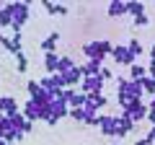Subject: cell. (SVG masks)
I'll use <instances>...</instances> for the list:
<instances>
[{
    "label": "cell",
    "instance_id": "obj_9",
    "mask_svg": "<svg viewBox=\"0 0 155 145\" xmlns=\"http://www.w3.org/2000/svg\"><path fill=\"white\" fill-rule=\"evenodd\" d=\"M3 47H5L11 55H18V52H23V31H13V36H5Z\"/></svg>",
    "mask_w": 155,
    "mask_h": 145
},
{
    "label": "cell",
    "instance_id": "obj_26",
    "mask_svg": "<svg viewBox=\"0 0 155 145\" xmlns=\"http://www.w3.org/2000/svg\"><path fill=\"white\" fill-rule=\"evenodd\" d=\"M16 70H18V72H26V70H28V57H26V52H18V55H16Z\"/></svg>",
    "mask_w": 155,
    "mask_h": 145
},
{
    "label": "cell",
    "instance_id": "obj_20",
    "mask_svg": "<svg viewBox=\"0 0 155 145\" xmlns=\"http://www.w3.org/2000/svg\"><path fill=\"white\" fill-rule=\"evenodd\" d=\"M127 13H129L132 18H140V16H145V3H137V0L127 3Z\"/></svg>",
    "mask_w": 155,
    "mask_h": 145
},
{
    "label": "cell",
    "instance_id": "obj_36",
    "mask_svg": "<svg viewBox=\"0 0 155 145\" xmlns=\"http://www.w3.org/2000/svg\"><path fill=\"white\" fill-rule=\"evenodd\" d=\"M0 83H3V80H0Z\"/></svg>",
    "mask_w": 155,
    "mask_h": 145
},
{
    "label": "cell",
    "instance_id": "obj_22",
    "mask_svg": "<svg viewBox=\"0 0 155 145\" xmlns=\"http://www.w3.org/2000/svg\"><path fill=\"white\" fill-rule=\"evenodd\" d=\"M13 26V16L8 11V5H0V29H11Z\"/></svg>",
    "mask_w": 155,
    "mask_h": 145
},
{
    "label": "cell",
    "instance_id": "obj_34",
    "mask_svg": "<svg viewBox=\"0 0 155 145\" xmlns=\"http://www.w3.org/2000/svg\"><path fill=\"white\" fill-rule=\"evenodd\" d=\"M0 145H5V140H3V137H0Z\"/></svg>",
    "mask_w": 155,
    "mask_h": 145
},
{
    "label": "cell",
    "instance_id": "obj_23",
    "mask_svg": "<svg viewBox=\"0 0 155 145\" xmlns=\"http://www.w3.org/2000/svg\"><path fill=\"white\" fill-rule=\"evenodd\" d=\"M75 67V62H72V57H67V55H60V62H57V72H67V70H72Z\"/></svg>",
    "mask_w": 155,
    "mask_h": 145
},
{
    "label": "cell",
    "instance_id": "obj_3",
    "mask_svg": "<svg viewBox=\"0 0 155 145\" xmlns=\"http://www.w3.org/2000/svg\"><path fill=\"white\" fill-rule=\"evenodd\" d=\"M122 112L127 114L134 124H140L142 119H147V104H145L142 99H132V101H129V104L122 109Z\"/></svg>",
    "mask_w": 155,
    "mask_h": 145
},
{
    "label": "cell",
    "instance_id": "obj_28",
    "mask_svg": "<svg viewBox=\"0 0 155 145\" xmlns=\"http://www.w3.org/2000/svg\"><path fill=\"white\" fill-rule=\"evenodd\" d=\"M101 78H104V80H111V78H114V72H111V67H101Z\"/></svg>",
    "mask_w": 155,
    "mask_h": 145
},
{
    "label": "cell",
    "instance_id": "obj_16",
    "mask_svg": "<svg viewBox=\"0 0 155 145\" xmlns=\"http://www.w3.org/2000/svg\"><path fill=\"white\" fill-rule=\"evenodd\" d=\"M145 75H147V65H140V62H134L132 67H129V80H142Z\"/></svg>",
    "mask_w": 155,
    "mask_h": 145
},
{
    "label": "cell",
    "instance_id": "obj_35",
    "mask_svg": "<svg viewBox=\"0 0 155 145\" xmlns=\"http://www.w3.org/2000/svg\"><path fill=\"white\" fill-rule=\"evenodd\" d=\"M5 145H11V143H5Z\"/></svg>",
    "mask_w": 155,
    "mask_h": 145
},
{
    "label": "cell",
    "instance_id": "obj_13",
    "mask_svg": "<svg viewBox=\"0 0 155 145\" xmlns=\"http://www.w3.org/2000/svg\"><path fill=\"white\" fill-rule=\"evenodd\" d=\"M106 13H109V18H122V16H127V3H124V0H111L109 8H106Z\"/></svg>",
    "mask_w": 155,
    "mask_h": 145
},
{
    "label": "cell",
    "instance_id": "obj_21",
    "mask_svg": "<svg viewBox=\"0 0 155 145\" xmlns=\"http://www.w3.org/2000/svg\"><path fill=\"white\" fill-rule=\"evenodd\" d=\"M67 117H70L72 122H78V124H85V122H88V117H91V114L85 112V109H70V114H67Z\"/></svg>",
    "mask_w": 155,
    "mask_h": 145
},
{
    "label": "cell",
    "instance_id": "obj_5",
    "mask_svg": "<svg viewBox=\"0 0 155 145\" xmlns=\"http://www.w3.org/2000/svg\"><path fill=\"white\" fill-rule=\"evenodd\" d=\"M111 57H114L116 65H124V67H132L134 62H137L132 55H129L127 44H114V49H111Z\"/></svg>",
    "mask_w": 155,
    "mask_h": 145
},
{
    "label": "cell",
    "instance_id": "obj_30",
    "mask_svg": "<svg viewBox=\"0 0 155 145\" xmlns=\"http://www.w3.org/2000/svg\"><path fill=\"white\" fill-rule=\"evenodd\" d=\"M150 23V18L147 16H140V18H134V26H147Z\"/></svg>",
    "mask_w": 155,
    "mask_h": 145
},
{
    "label": "cell",
    "instance_id": "obj_12",
    "mask_svg": "<svg viewBox=\"0 0 155 145\" xmlns=\"http://www.w3.org/2000/svg\"><path fill=\"white\" fill-rule=\"evenodd\" d=\"M21 114H23V117H26V119H28V122H31V124H34V122H36V119H41V112H39V106H36V104H34V101H31V99H28V101H26V104H23V106H21Z\"/></svg>",
    "mask_w": 155,
    "mask_h": 145
},
{
    "label": "cell",
    "instance_id": "obj_18",
    "mask_svg": "<svg viewBox=\"0 0 155 145\" xmlns=\"http://www.w3.org/2000/svg\"><path fill=\"white\" fill-rule=\"evenodd\" d=\"M57 62H60V55L57 52H49V55H44V67L49 75H54L57 72Z\"/></svg>",
    "mask_w": 155,
    "mask_h": 145
},
{
    "label": "cell",
    "instance_id": "obj_25",
    "mask_svg": "<svg viewBox=\"0 0 155 145\" xmlns=\"http://www.w3.org/2000/svg\"><path fill=\"white\" fill-rule=\"evenodd\" d=\"M26 91H28V99H36L41 93V83L39 80H26Z\"/></svg>",
    "mask_w": 155,
    "mask_h": 145
},
{
    "label": "cell",
    "instance_id": "obj_2",
    "mask_svg": "<svg viewBox=\"0 0 155 145\" xmlns=\"http://www.w3.org/2000/svg\"><path fill=\"white\" fill-rule=\"evenodd\" d=\"M8 11H11L13 16V31H23V26H26L28 16H31V5L28 3H8Z\"/></svg>",
    "mask_w": 155,
    "mask_h": 145
},
{
    "label": "cell",
    "instance_id": "obj_27",
    "mask_svg": "<svg viewBox=\"0 0 155 145\" xmlns=\"http://www.w3.org/2000/svg\"><path fill=\"white\" fill-rule=\"evenodd\" d=\"M140 86H142V91H145V93H153V96H155V78L145 75V78L140 80Z\"/></svg>",
    "mask_w": 155,
    "mask_h": 145
},
{
    "label": "cell",
    "instance_id": "obj_1",
    "mask_svg": "<svg viewBox=\"0 0 155 145\" xmlns=\"http://www.w3.org/2000/svg\"><path fill=\"white\" fill-rule=\"evenodd\" d=\"M83 55H85V60H98V62H104L106 57L111 55V49H114V44H111L109 39H91V42H85L83 47Z\"/></svg>",
    "mask_w": 155,
    "mask_h": 145
},
{
    "label": "cell",
    "instance_id": "obj_7",
    "mask_svg": "<svg viewBox=\"0 0 155 145\" xmlns=\"http://www.w3.org/2000/svg\"><path fill=\"white\" fill-rule=\"evenodd\" d=\"M98 130L106 137H116V117L114 114H98Z\"/></svg>",
    "mask_w": 155,
    "mask_h": 145
},
{
    "label": "cell",
    "instance_id": "obj_17",
    "mask_svg": "<svg viewBox=\"0 0 155 145\" xmlns=\"http://www.w3.org/2000/svg\"><path fill=\"white\" fill-rule=\"evenodd\" d=\"M127 49H129V55H132L134 60L145 55V47H142V42H140V39H127Z\"/></svg>",
    "mask_w": 155,
    "mask_h": 145
},
{
    "label": "cell",
    "instance_id": "obj_14",
    "mask_svg": "<svg viewBox=\"0 0 155 145\" xmlns=\"http://www.w3.org/2000/svg\"><path fill=\"white\" fill-rule=\"evenodd\" d=\"M101 67H104V62H98V60H85L83 65H80V70H83V78L101 75Z\"/></svg>",
    "mask_w": 155,
    "mask_h": 145
},
{
    "label": "cell",
    "instance_id": "obj_19",
    "mask_svg": "<svg viewBox=\"0 0 155 145\" xmlns=\"http://www.w3.org/2000/svg\"><path fill=\"white\" fill-rule=\"evenodd\" d=\"M44 11L49 16H67V5H60V3H44Z\"/></svg>",
    "mask_w": 155,
    "mask_h": 145
},
{
    "label": "cell",
    "instance_id": "obj_10",
    "mask_svg": "<svg viewBox=\"0 0 155 145\" xmlns=\"http://www.w3.org/2000/svg\"><path fill=\"white\" fill-rule=\"evenodd\" d=\"M0 112L5 114V117H13V114L21 112V106H18L16 96H0Z\"/></svg>",
    "mask_w": 155,
    "mask_h": 145
},
{
    "label": "cell",
    "instance_id": "obj_4",
    "mask_svg": "<svg viewBox=\"0 0 155 145\" xmlns=\"http://www.w3.org/2000/svg\"><path fill=\"white\" fill-rule=\"evenodd\" d=\"M78 91L85 93V96H91V93H104V78H101V75L83 78V80H80V86H78Z\"/></svg>",
    "mask_w": 155,
    "mask_h": 145
},
{
    "label": "cell",
    "instance_id": "obj_11",
    "mask_svg": "<svg viewBox=\"0 0 155 145\" xmlns=\"http://www.w3.org/2000/svg\"><path fill=\"white\" fill-rule=\"evenodd\" d=\"M62 78H65V88H78L80 80H83V70H80V65H75L72 70L62 72Z\"/></svg>",
    "mask_w": 155,
    "mask_h": 145
},
{
    "label": "cell",
    "instance_id": "obj_29",
    "mask_svg": "<svg viewBox=\"0 0 155 145\" xmlns=\"http://www.w3.org/2000/svg\"><path fill=\"white\" fill-rule=\"evenodd\" d=\"M145 140H147L150 145H155V124H153V127L147 130V135H145Z\"/></svg>",
    "mask_w": 155,
    "mask_h": 145
},
{
    "label": "cell",
    "instance_id": "obj_31",
    "mask_svg": "<svg viewBox=\"0 0 155 145\" xmlns=\"http://www.w3.org/2000/svg\"><path fill=\"white\" fill-rule=\"evenodd\" d=\"M150 62H155V44L150 47Z\"/></svg>",
    "mask_w": 155,
    "mask_h": 145
},
{
    "label": "cell",
    "instance_id": "obj_33",
    "mask_svg": "<svg viewBox=\"0 0 155 145\" xmlns=\"http://www.w3.org/2000/svg\"><path fill=\"white\" fill-rule=\"evenodd\" d=\"M3 122H5V114H3V112H0V127H3Z\"/></svg>",
    "mask_w": 155,
    "mask_h": 145
},
{
    "label": "cell",
    "instance_id": "obj_24",
    "mask_svg": "<svg viewBox=\"0 0 155 145\" xmlns=\"http://www.w3.org/2000/svg\"><path fill=\"white\" fill-rule=\"evenodd\" d=\"M85 101H88V96L80 93V91H75V93H72V99H70V109H83Z\"/></svg>",
    "mask_w": 155,
    "mask_h": 145
},
{
    "label": "cell",
    "instance_id": "obj_6",
    "mask_svg": "<svg viewBox=\"0 0 155 145\" xmlns=\"http://www.w3.org/2000/svg\"><path fill=\"white\" fill-rule=\"evenodd\" d=\"M114 117H116V137H119V140L127 137L129 132H134V130H137V124H134V122H132V119H129L124 112L114 114Z\"/></svg>",
    "mask_w": 155,
    "mask_h": 145
},
{
    "label": "cell",
    "instance_id": "obj_15",
    "mask_svg": "<svg viewBox=\"0 0 155 145\" xmlns=\"http://www.w3.org/2000/svg\"><path fill=\"white\" fill-rule=\"evenodd\" d=\"M60 31H52L49 36H47L44 42H41V49H44V55H49V52H57V44H60Z\"/></svg>",
    "mask_w": 155,
    "mask_h": 145
},
{
    "label": "cell",
    "instance_id": "obj_32",
    "mask_svg": "<svg viewBox=\"0 0 155 145\" xmlns=\"http://www.w3.org/2000/svg\"><path fill=\"white\" fill-rule=\"evenodd\" d=\"M134 145H150V143H147V140H145V137H140V140H137V143H134Z\"/></svg>",
    "mask_w": 155,
    "mask_h": 145
},
{
    "label": "cell",
    "instance_id": "obj_8",
    "mask_svg": "<svg viewBox=\"0 0 155 145\" xmlns=\"http://www.w3.org/2000/svg\"><path fill=\"white\" fill-rule=\"evenodd\" d=\"M67 114H70V106H67V101L60 99V96H54V99H52V106H49V117H54L57 122H60V119H65Z\"/></svg>",
    "mask_w": 155,
    "mask_h": 145
}]
</instances>
